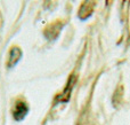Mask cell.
Returning a JSON list of instances; mask_svg holds the SVG:
<instances>
[{
  "instance_id": "2",
  "label": "cell",
  "mask_w": 130,
  "mask_h": 125,
  "mask_svg": "<svg viewBox=\"0 0 130 125\" xmlns=\"http://www.w3.org/2000/svg\"><path fill=\"white\" fill-rule=\"evenodd\" d=\"M21 55H22V52H21L20 48L14 47L13 49L10 51V55H9V61H8V66L11 67L21 59Z\"/></svg>"
},
{
  "instance_id": "1",
  "label": "cell",
  "mask_w": 130,
  "mask_h": 125,
  "mask_svg": "<svg viewBox=\"0 0 130 125\" xmlns=\"http://www.w3.org/2000/svg\"><path fill=\"white\" fill-rule=\"evenodd\" d=\"M27 105L25 103V101L23 100H17L14 105V108H13V116L16 121H21L25 117V115L27 114Z\"/></svg>"
}]
</instances>
